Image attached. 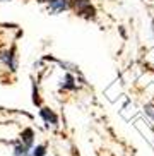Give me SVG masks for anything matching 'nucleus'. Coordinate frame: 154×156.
<instances>
[{
	"instance_id": "5",
	"label": "nucleus",
	"mask_w": 154,
	"mask_h": 156,
	"mask_svg": "<svg viewBox=\"0 0 154 156\" xmlns=\"http://www.w3.org/2000/svg\"><path fill=\"white\" fill-rule=\"evenodd\" d=\"M60 91H77V79L74 77V74L67 72L60 83Z\"/></svg>"
},
{
	"instance_id": "9",
	"label": "nucleus",
	"mask_w": 154,
	"mask_h": 156,
	"mask_svg": "<svg viewBox=\"0 0 154 156\" xmlns=\"http://www.w3.org/2000/svg\"><path fill=\"white\" fill-rule=\"evenodd\" d=\"M144 110H145V113H147V115H149V117H151V119L154 120V112H152V105H145V108H144Z\"/></svg>"
},
{
	"instance_id": "7",
	"label": "nucleus",
	"mask_w": 154,
	"mask_h": 156,
	"mask_svg": "<svg viewBox=\"0 0 154 156\" xmlns=\"http://www.w3.org/2000/svg\"><path fill=\"white\" fill-rule=\"evenodd\" d=\"M12 156H31V151H29V147H27V146H24L23 142L19 141L17 144L14 146Z\"/></svg>"
},
{
	"instance_id": "2",
	"label": "nucleus",
	"mask_w": 154,
	"mask_h": 156,
	"mask_svg": "<svg viewBox=\"0 0 154 156\" xmlns=\"http://www.w3.org/2000/svg\"><path fill=\"white\" fill-rule=\"evenodd\" d=\"M0 62L10 70V72H16L17 70V51L14 46H10L9 50L0 51Z\"/></svg>"
},
{
	"instance_id": "4",
	"label": "nucleus",
	"mask_w": 154,
	"mask_h": 156,
	"mask_svg": "<svg viewBox=\"0 0 154 156\" xmlns=\"http://www.w3.org/2000/svg\"><path fill=\"white\" fill-rule=\"evenodd\" d=\"M40 117L43 119V122H45L48 127H57L58 125V115L55 113L51 108H48V106H41V110H40Z\"/></svg>"
},
{
	"instance_id": "6",
	"label": "nucleus",
	"mask_w": 154,
	"mask_h": 156,
	"mask_svg": "<svg viewBox=\"0 0 154 156\" xmlns=\"http://www.w3.org/2000/svg\"><path fill=\"white\" fill-rule=\"evenodd\" d=\"M21 142H23L24 146H27L29 149L33 147V144H34V130L33 129H24L23 134H21Z\"/></svg>"
},
{
	"instance_id": "1",
	"label": "nucleus",
	"mask_w": 154,
	"mask_h": 156,
	"mask_svg": "<svg viewBox=\"0 0 154 156\" xmlns=\"http://www.w3.org/2000/svg\"><path fill=\"white\" fill-rule=\"evenodd\" d=\"M70 10L75 12V16L82 19H94L96 17V9L91 4V0H68Z\"/></svg>"
},
{
	"instance_id": "8",
	"label": "nucleus",
	"mask_w": 154,
	"mask_h": 156,
	"mask_svg": "<svg viewBox=\"0 0 154 156\" xmlns=\"http://www.w3.org/2000/svg\"><path fill=\"white\" fill-rule=\"evenodd\" d=\"M46 154V146L45 144H38L36 147H33L31 156H45Z\"/></svg>"
},
{
	"instance_id": "3",
	"label": "nucleus",
	"mask_w": 154,
	"mask_h": 156,
	"mask_svg": "<svg viewBox=\"0 0 154 156\" xmlns=\"http://www.w3.org/2000/svg\"><path fill=\"white\" fill-rule=\"evenodd\" d=\"M46 7L50 14H62L65 10H70L68 0H46Z\"/></svg>"
},
{
	"instance_id": "10",
	"label": "nucleus",
	"mask_w": 154,
	"mask_h": 156,
	"mask_svg": "<svg viewBox=\"0 0 154 156\" xmlns=\"http://www.w3.org/2000/svg\"><path fill=\"white\" fill-rule=\"evenodd\" d=\"M0 2H10V0H0Z\"/></svg>"
}]
</instances>
